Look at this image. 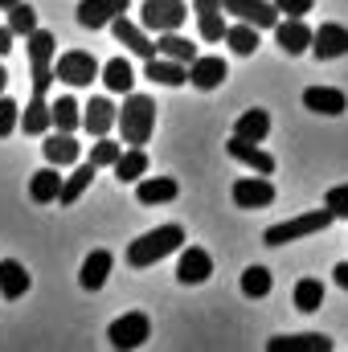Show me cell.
<instances>
[{
    "instance_id": "cell-1",
    "label": "cell",
    "mask_w": 348,
    "mask_h": 352,
    "mask_svg": "<svg viewBox=\"0 0 348 352\" xmlns=\"http://www.w3.org/2000/svg\"><path fill=\"white\" fill-rule=\"evenodd\" d=\"M54 33L50 29H33L29 37H25V54H29V74H33V98L25 102V111H21V127H25V135H45L50 127H54V111H50V102H45V90L50 82L58 78L54 74Z\"/></svg>"
},
{
    "instance_id": "cell-2",
    "label": "cell",
    "mask_w": 348,
    "mask_h": 352,
    "mask_svg": "<svg viewBox=\"0 0 348 352\" xmlns=\"http://www.w3.org/2000/svg\"><path fill=\"white\" fill-rule=\"evenodd\" d=\"M184 246V230L180 226H156V230H148L144 238H135L131 246H127V266H135V270H144V266H156L160 258H168Z\"/></svg>"
},
{
    "instance_id": "cell-3",
    "label": "cell",
    "mask_w": 348,
    "mask_h": 352,
    "mask_svg": "<svg viewBox=\"0 0 348 352\" xmlns=\"http://www.w3.org/2000/svg\"><path fill=\"white\" fill-rule=\"evenodd\" d=\"M119 131H123V144L144 148L152 140V131H156V98L131 90L123 98V107H119Z\"/></svg>"
},
{
    "instance_id": "cell-4",
    "label": "cell",
    "mask_w": 348,
    "mask_h": 352,
    "mask_svg": "<svg viewBox=\"0 0 348 352\" xmlns=\"http://www.w3.org/2000/svg\"><path fill=\"white\" fill-rule=\"evenodd\" d=\"M332 221H336V213L324 205V209H312V213H299V217H291V221H279V226H270V230L262 234V242H266V246H287V242H295V238L324 234Z\"/></svg>"
},
{
    "instance_id": "cell-5",
    "label": "cell",
    "mask_w": 348,
    "mask_h": 352,
    "mask_svg": "<svg viewBox=\"0 0 348 352\" xmlns=\"http://www.w3.org/2000/svg\"><path fill=\"white\" fill-rule=\"evenodd\" d=\"M184 16H188L184 0H144V8H140V25L152 29L156 37L160 33H176L184 25Z\"/></svg>"
},
{
    "instance_id": "cell-6",
    "label": "cell",
    "mask_w": 348,
    "mask_h": 352,
    "mask_svg": "<svg viewBox=\"0 0 348 352\" xmlns=\"http://www.w3.org/2000/svg\"><path fill=\"white\" fill-rule=\"evenodd\" d=\"M54 74H58L66 87H90V82L102 74V66L94 62V54H87V50H66V54L58 58Z\"/></svg>"
},
{
    "instance_id": "cell-7",
    "label": "cell",
    "mask_w": 348,
    "mask_h": 352,
    "mask_svg": "<svg viewBox=\"0 0 348 352\" xmlns=\"http://www.w3.org/2000/svg\"><path fill=\"white\" fill-rule=\"evenodd\" d=\"M148 336H152L148 311H127V316H119V320L107 328V340H111L115 349H140Z\"/></svg>"
},
{
    "instance_id": "cell-8",
    "label": "cell",
    "mask_w": 348,
    "mask_h": 352,
    "mask_svg": "<svg viewBox=\"0 0 348 352\" xmlns=\"http://www.w3.org/2000/svg\"><path fill=\"white\" fill-rule=\"evenodd\" d=\"M226 4V12L230 16H238V21H246V25H259V29H274L279 25V8H274V0H221Z\"/></svg>"
},
{
    "instance_id": "cell-9",
    "label": "cell",
    "mask_w": 348,
    "mask_h": 352,
    "mask_svg": "<svg viewBox=\"0 0 348 352\" xmlns=\"http://www.w3.org/2000/svg\"><path fill=\"white\" fill-rule=\"evenodd\" d=\"M131 8V0H78V25L83 29H107L115 16H123Z\"/></svg>"
},
{
    "instance_id": "cell-10",
    "label": "cell",
    "mask_w": 348,
    "mask_h": 352,
    "mask_svg": "<svg viewBox=\"0 0 348 352\" xmlns=\"http://www.w3.org/2000/svg\"><path fill=\"white\" fill-rule=\"evenodd\" d=\"M230 78V66H226V58H217V54H197L193 62H188V82L197 90H217L221 82Z\"/></svg>"
},
{
    "instance_id": "cell-11",
    "label": "cell",
    "mask_w": 348,
    "mask_h": 352,
    "mask_svg": "<svg viewBox=\"0 0 348 352\" xmlns=\"http://www.w3.org/2000/svg\"><path fill=\"white\" fill-rule=\"evenodd\" d=\"M230 197H234L238 209H266L274 201V184L266 176H242V180H234V192Z\"/></svg>"
},
{
    "instance_id": "cell-12",
    "label": "cell",
    "mask_w": 348,
    "mask_h": 352,
    "mask_svg": "<svg viewBox=\"0 0 348 352\" xmlns=\"http://www.w3.org/2000/svg\"><path fill=\"white\" fill-rule=\"evenodd\" d=\"M111 33H115V41H119V45H127L135 58H144V62L160 58V45H152V41H148V33H144L140 25H131L127 16H115V21H111Z\"/></svg>"
},
{
    "instance_id": "cell-13",
    "label": "cell",
    "mask_w": 348,
    "mask_h": 352,
    "mask_svg": "<svg viewBox=\"0 0 348 352\" xmlns=\"http://www.w3.org/2000/svg\"><path fill=\"white\" fill-rule=\"evenodd\" d=\"M312 37H316V29H307V25H303V16H287V21H279V25H274V41H279V50H283L287 58H295V54L312 50Z\"/></svg>"
},
{
    "instance_id": "cell-14",
    "label": "cell",
    "mask_w": 348,
    "mask_h": 352,
    "mask_svg": "<svg viewBox=\"0 0 348 352\" xmlns=\"http://www.w3.org/2000/svg\"><path fill=\"white\" fill-rule=\"evenodd\" d=\"M312 54H316L320 62H336V58H345L348 54V29L345 25H336V21L320 25L316 37H312Z\"/></svg>"
},
{
    "instance_id": "cell-15",
    "label": "cell",
    "mask_w": 348,
    "mask_h": 352,
    "mask_svg": "<svg viewBox=\"0 0 348 352\" xmlns=\"http://www.w3.org/2000/svg\"><path fill=\"white\" fill-rule=\"evenodd\" d=\"M197 8V33L201 41H226V4L221 0H193Z\"/></svg>"
},
{
    "instance_id": "cell-16",
    "label": "cell",
    "mask_w": 348,
    "mask_h": 352,
    "mask_svg": "<svg viewBox=\"0 0 348 352\" xmlns=\"http://www.w3.org/2000/svg\"><path fill=\"white\" fill-rule=\"evenodd\" d=\"M209 274H213V258H209V250H201V246H184V250H180L176 278H180L184 287H197V283H205Z\"/></svg>"
},
{
    "instance_id": "cell-17",
    "label": "cell",
    "mask_w": 348,
    "mask_h": 352,
    "mask_svg": "<svg viewBox=\"0 0 348 352\" xmlns=\"http://www.w3.org/2000/svg\"><path fill=\"white\" fill-rule=\"evenodd\" d=\"M303 107L316 111V115H345L348 94L340 87H307L303 90Z\"/></svg>"
},
{
    "instance_id": "cell-18",
    "label": "cell",
    "mask_w": 348,
    "mask_h": 352,
    "mask_svg": "<svg viewBox=\"0 0 348 352\" xmlns=\"http://www.w3.org/2000/svg\"><path fill=\"white\" fill-rule=\"evenodd\" d=\"M226 152L234 156V160H242V164H250L254 173L270 176L274 173V156L270 152H262L254 140H242V135H230V144H226Z\"/></svg>"
},
{
    "instance_id": "cell-19",
    "label": "cell",
    "mask_w": 348,
    "mask_h": 352,
    "mask_svg": "<svg viewBox=\"0 0 348 352\" xmlns=\"http://www.w3.org/2000/svg\"><path fill=\"white\" fill-rule=\"evenodd\" d=\"M115 123H119V111L111 107V98H90L87 107H83V127H87L94 140H102Z\"/></svg>"
},
{
    "instance_id": "cell-20",
    "label": "cell",
    "mask_w": 348,
    "mask_h": 352,
    "mask_svg": "<svg viewBox=\"0 0 348 352\" xmlns=\"http://www.w3.org/2000/svg\"><path fill=\"white\" fill-rule=\"evenodd\" d=\"M62 184H66V176H62L58 164L37 168V173L29 176V197H33L37 205H50V201H58V197H62Z\"/></svg>"
},
{
    "instance_id": "cell-21",
    "label": "cell",
    "mask_w": 348,
    "mask_h": 352,
    "mask_svg": "<svg viewBox=\"0 0 348 352\" xmlns=\"http://www.w3.org/2000/svg\"><path fill=\"white\" fill-rule=\"evenodd\" d=\"M176 192H180V184L173 176H144L135 184V201L140 205H168V201H176Z\"/></svg>"
},
{
    "instance_id": "cell-22",
    "label": "cell",
    "mask_w": 348,
    "mask_h": 352,
    "mask_svg": "<svg viewBox=\"0 0 348 352\" xmlns=\"http://www.w3.org/2000/svg\"><path fill=\"white\" fill-rule=\"evenodd\" d=\"M41 152H45V160L50 164H58V168H70V164H78V140H74V131H54L45 144H41Z\"/></svg>"
},
{
    "instance_id": "cell-23",
    "label": "cell",
    "mask_w": 348,
    "mask_h": 352,
    "mask_svg": "<svg viewBox=\"0 0 348 352\" xmlns=\"http://www.w3.org/2000/svg\"><path fill=\"white\" fill-rule=\"evenodd\" d=\"M266 352H332V340L320 332H299V336H274L266 340Z\"/></svg>"
},
{
    "instance_id": "cell-24",
    "label": "cell",
    "mask_w": 348,
    "mask_h": 352,
    "mask_svg": "<svg viewBox=\"0 0 348 352\" xmlns=\"http://www.w3.org/2000/svg\"><path fill=\"white\" fill-rule=\"evenodd\" d=\"M144 78H152V82H160V87H184V82H188V66L160 54V58H152V62L144 66Z\"/></svg>"
},
{
    "instance_id": "cell-25",
    "label": "cell",
    "mask_w": 348,
    "mask_h": 352,
    "mask_svg": "<svg viewBox=\"0 0 348 352\" xmlns=\"http://www.w3.org/2000/svg\"><path fill=\"white\" fill-rule=\"evenodd\" d=\"M29 287H33V278H29V270L17 263V258H4L0 263V295L4 299H21Z\"/></svg>"
},
{
    "instance_id": "cell-26",
    "label": "cell",
    "mask_w": 348,
    "mask_h": 352,
    "mask_svg": "<svg viewBox=\"0 0 348 352\" xmlns=\"http://www.w3.org/2000/svg\"><path fill=\"white\" fill-rule=\"evenodd\" d=\"M111 266H115V254H111V250H94L87 263H83V270H78V283H83L87 291H98V287L107 283Z\"/></svg>"
},
{
    "instance_id": "cell-27",
    "label": "cell",
    "mask_w": 348,
    "mask_h": 352,
    "mask_svg": "<svg viewBox=\"0 0 348 352\" xmlns=\"http://www.w3.org/2000/svg\"><path fill=\"white\" fill-rule=\"evenodd\" d=\"M102 87L115 90V94H131V87H135L131 62H127V58H111V62L102 66Z\"/></svg>"
},
{
    "instance_id": "cell-28",
    "label": "cell",
    "mask_w": 348,
    "mask_h": 352,
    "mask_svg": "<svg viewBox=\"0 0 348 352\" xmlns=\"http://www.w3.org/2000/svg\"><path fill=\"white\" fill-rule=\"evenodd\" d=\"M266 131H270V115H266L262 107L242 111V115H238V123H234V135H242V140H254V144H262V140H266Z\"/></svg>"
},
{
    "instance_id": "cell-29",
    "label": "cell",
    "mask_w": 348,
    "mask_h": 352,
    "mask_svg": "<svg viewBox=\"0 0 348 352\" xmlns=\"http://www.w3.org/2000/svg\"><path fill=\"white\" fill-rule=\"evenodd\" d=\"M226 45H230L238 58H250V54L259 50V25H246V21L230 25V29H226Z\"/></svg>"
},
{
    "instance_id": "cell-30",
    "label": "cell",
    "mask_w": 348,
    "mask_h": 352,
    "mask_svg": "<svg viewBox=\"0 0 348 352\" xmlns=\"http://www.w3.org/2000/svg\"><path fill=\"white\" fill-rule=\"evenodd\" d=\"M50 111H54V131H78L83 127V107L70 94H62L58 102H50Z\"/></svg>"
},
{
    "instance_id": "cell-31",
    "label": "cell",
    "mask_w": 348,
    "mask_h": 352,
    "mask_svg": "<svg viewBox=\"0 0 348 352\" xmlns=\"http://www.w3.org/2000/svg\"><path fill=\"white\" fill-rule=\"evenodd\" d=\"M90 180H94V164H78L74 173L66 176V184H62V197H58V205H78V197L90 188Z\"/></svg>"
},
{
    "instance_id": "cell-32",
    "label": "cell",
    "mask_w": 348,
    "mask_h": 352,
    "mask_svg": "<svg viewBox=\"0 0 348 352\" xmlns=\"http://www.w3.org/2000/svg\"><path fill=\"white\" fill-rule=\"evenodd\" d=\"M115 176L127 184V180H144L148 176V152L144 148H127L119 160H115Z\"/></svg>"
},
{
    "instance_id": "cell-33",
    "label": "cell",
    "mask_w": 348,
    "mask_h": 352,
    "mask_svg": "<svg viewBox=\"0 0 348 352\" xmlns=\"http://www.w3.org/2000/svg\"><path fill=\"white\" fill-rule=\"evenodd\" d=\"M156 45H160V54H164V58H176V62H184V66L197 58V45H193L188 37H180V29H176V33H160V37H156Z\"/></svg>"
},
{
    "instance_id": "cell-34",
    "label": "cell",
    "mask_w": 348,
    "mask_h": 352,
    "mask_svg": "<svg viewBox=\"0 0 348 352\" xmlns=\"http://www.w3.org/2000/svg\"><path fill=\"white\" fill-rule=\"evenodd\" d=\"M295 307L299 311H320L324 307V283L320 278H299L295 283Z\"/></svg>"
},
{
    "instance_id": "cell-35",
    "label": "cell",
    "mask_w": 348,
    "mask_h": 352,
    "mask_svg": "<svg viewBox=\"0 0 348 352\" xmlns=\"http://www.w3.org/2000/svg\"><path fill=\"white\" fill-rule=\"evenodd\" d=\"M8 29H12L17 37H29V33L37 29V12H33L29 0H17V4L8 8Z\"/></svg>"
},
{
    "instance_id": "cell-36",
    "label": "cell",
    "mask_w": 348,
    "mask_h": 352,
    "mask_svg": "<svg viewBox=\"0 0 348 352\" xmlns=\"http://www.w3.org/2000/svg\"><path fill=\"white\" fill-rule=\"evenodd\" d=\"M242 295H246V299L270 295V270H266V266H246V270H242Z\"/></svg>"
},
{
    "instance_id": "cell-37",
    "label": "cell",
    "mask_w": 348,
    "mask_h": 352,
    "mask_svg": "<svg viewBox=\"0 0 348 352\" xmlns=\"http://www.w3.org/2000/svg\"><path fill=\"white\" fill-rule=\"evenodd\" d=\"M119 156H123V144H115V140H107V135L90 148V164H94V168H115Z\"/></svg>"
},
{
    "instance_id": "cell-38",
    "label": "cell",
    "mask_w": 348,
    "mask_h": 352,
    "mask_svg": "<svg viewBox=\"0 0 348 352\" xmlns=\"http://www.w3.org/2000/svg\"><path fill=\"white\" fill-rule=\"evenodd\" d=\"M17 123H21V107H17L12 98H4V94H0V140H4V135H12V131H17Z\"/></svg>"
},
{
    "instance_id": "cell-39",
    "label": "cell",
    "mask_w": 348,
    "mask_h": 352,
    "mask_svg": "<svg viewBox=\"0 0 348 352\" xmlns=\"http://www.w3.org/2000/svg\"><path fill=\"white\" fill-rule=\"evenodd\" d=\"M324 205H328V209H332L336 217H348V184H336V188H328Z\"/></svg>"
},
{
    "instance_id": "cell-40",
    "label": "cell",
    "mask_w": 348,
    "mask_h": 352,
    "mask_svg": "<svg viewBox=\"0 0 348 352\" xmlns=\"http://www.w3.org/2000/svg\"><path fill=\"white\" fill-rule=\"evenodd\" d=\"M274 8L283 16H307L312 12V0H274Z\"/></svg>"
},
{
    "instance_id": "cell-41",
    "label": "cell",
    "mask_w": 348,
    "mask_h": 352,
    "mask_svg": "<svg viewBox=\"0 0 348 352\" xmlns=\"http://www.w3.org/2000/svg\"><path fill=\"white\" fill-rule=\"evenodd\" d=\"M12 37H17V33H12L8 25H0V58H4L8 50H12Z\"/></svg>"
},
{
    "instance_id": "cell-42",
    "label": "cell",
    "mask_w": 348,
    "mask_h": 352,
    "mask_svg": "<svg viewBox=\"0 0 348 352\" xmlns=\"http://www.w3.org/2000/svg\"><path fill=\"white\" fill-rule=\"evenodd\" d=\"M332 274H336V287H345V291H348V263H340Z\"/></svg>"
},
{
    "instance_id": "cell-43",
    "label": "cell",
    "mask_w": 348,
    "mask_h": 352,
    "mask_svg": "<svg viewBox=\"0 0 348 352\" xmlns=\"http://www.w3.org/2000/svg\"><path fill=\"white\" fill-rule=\"evenodd\" d=\"M4 87H8V70L0 66V94H4Z\"/></svg>"
},
{
    "instance_id": "cell-44",
    "label": "cell",
    "mask_w": 348,
    "mask_h": 352,
    "mask_svg": "<svg viewBox=\"0 0 348 352\" xmlns=\"http://www.w3.org/2000/svg\"><path fill=\"white\" fill-rule=\"evenodd\" d=\"M12 4H17V0H0V8H4V12H8V8H12Z\"/></svg>"
}]
</instances>
